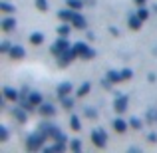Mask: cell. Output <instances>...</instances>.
I'll list each match as a JSON object with an SVG mask.
<instances>
[{
  "instance_id": "1",
  "label": "cell",
  "mask_w": 157,
  "mask_h": 153,
  "mask_svg": "<svg viewBox=\"0 0 157 153\" xmlns=\"http://www.w3.org/2000/svg\"><path fill=\"white\" fill-rule=\"evenodd\" d=\"M72 50L78 58H82V60H92V58H96V50H92V46H90L88 42L72 44Z\"/></svg>"
},
{
  "instance_id": "2",
  "label": "cell",
  "mask_w": 157,
  "mask_h": 153,
  "mask_svg": "<svg viewBox=\"0 0 157 153\" xmlns=\"http://www.w3.org/2000/svg\"><path fill=\"white\" fill-rule=\"evenodd\" d=\"M46 135L42 133V131H34L32 135H28V139H26V149H30V151H38V149H44V141H46Z\"/></svg>"
},
{
  "instance_id": "3",
  "label": "cell",
  "mask_w": 157,
  "mask_h": 153,
  "mask_svg": "<svg viewBox=\"0 0 157 153\" xmlns=\"http://www.w3.org/2000/svg\"><path fill=\"white\" fill-rule=\"evenodd\" d=\"M70 48H72V44H70L68 36H60V38H58L56 42L52 44V54H56V56H60L62 52L70 50Z\"/></svg>"
},
{
  "instance_id": "4",
  "label": "cell",
  "mask_w": 157,
  "mask_h": 153,
  "mask_svg": "<svg viewBox=\"0 0 157 153\" xmlns=\"http://www.w3.org/2000/svg\"><path fill=\"white\" fill-rule=\"evenodd\" d=\"M92 143L96 147H100V149H104L105 143H107V135L104 129H100V127H96V129L92 131Z\"/></svg>"
},
{
  "instance_id": "5",
  "label": "cell",
  "mask_w": 157,
  "mask_h": 153,
  "mask_svg": "<svg viewBox=\"0 0 157 153\" xmlns=\"http://www.w3.org/2000/svg\"><path fill=\"white\" fill-rule=\"evenodd\" d=\"M38 129L42 131V133L46 135L48 139H54L58 133H60V129H58V127L54 125V123H46V121H44V123H40V127H38Z\"/></svg>"
},
{
  "instance_id": "6",
  "label": "cell",
  "mask_w": 157,
  "mask_h": 153,
  "mask_svg": "<svg viewBox=\"0 0 157 153\" xmlns=\"http://www.w3.org/2000/svg\"><path fill=\"white\" fill-rule=\"evenodd\" d=\"M127 105H129V98H127V96H117L113 100V109L117 111V113H125Z\"/></svg>"
},
{
  "instance_id": "7",
  "label": "cell",
  "mask_w": 157,
  "mask_h": 153,
  "mask_svg": "<svg viewBox=\"0 0 157 153\" xmlns=\"http://www.w3.org/2000/svg\"><path fill=\"white\" fill-rule=\"evenodd\" d=\"M74 58H78V56L74 54V50H72V48H70V50L62 52L60 56H58V60H60V66L64 68V66H70V64H72V60H74Z\"/></svg>"
},
{
  "instance_id": "8",
  "label": "cell",
  "mask_w": 157,
  "mask_h": 153,
  "mask_svg": "<svg viewBox=\"0 0 157 153\" xmlns=\"http://www.w3.org/2000/svg\"><path fill=\"white\" fill-rule=\"evenodd\" d=\"M2 96L6 98L8 101H18V100H20V92H18L16 88H10V86L2 88Z\"/></svg>"
},
{
  "instance_id": "9",
  "label": "cell",
  "mask_w": 157,
  "mask_h": 153,
  "mask_svg": "<svg viewBox=\"0 0 157 153\" xmlns=\"http://www.w3.org/2000/svg\"><path fill=\"white\" fill-rule=\"evenodd\" d=\"M8 56H10L12 60H22V58L26 56V50H24V46H20V44H14V46L10 48V52H8Z\"/></svg>"
},
{
  "instance_id": "10",
  "label": "cell",
  "mask_w": 157,
  "mask_h": 153,
  "mask_svg": "<svg viewBox=\"0 0 157 153\" xmlns=\"http://www.w3.org/2000/svg\"><path fill=\"white\" fill-rule=\"evenodd\" d=\"M127 26H129L131 30H139V28L143 26V20L137 16V12H135V14H129V16H127Z\"/></svg>"
},
{
  "instance_id": "11",
  "label": "cell",
  "mask_w": 157,
  "mask_h": 153,
  "mask_svg": "<svg viewBox=\"0 0 157 153\" xmlns=\"http://www.w3.org/2000/svg\"><path fill=\"white\" fill-rule=\"evenodd\" d=\"M76 12L78 10H72V8H62V10L60 12H58V18H60L62 20V22H72V20H74V14H76Z\"/></svg>"
},
{
  "instance_id": "12",
  "label": "cell",
  "mask_w": 157,
  "mask_h": 153,
  "mask_svg": "<svg viewBox=\"0 0 157 153\" xmlns=\"http://www.w3.org/2000/svg\"><path fill=\"white\" fill-rule=\"evenodd\" d=\"M38 107H40L38 111L44 115V117H52V115H56V107H54L52 103H46V101H42Z\"/></svg>"
},
{
  "instance_id": "13",
  "label": "cell",
  "mask_w": 157,
  "mask_h": 153,
  "mask_svg": "<svg viewBox=\"0 0 157 153\" xmlns=\"http://www.w3.org/2000/svg\"><path fill=\"white\" fill-rule=\"evenodd\" d=\"M16 18H12V16H8V18H4L2 22H0V28H2V32H12L16 30Z\"/></svg>"
},
{
  "instance_id": "14",
  "label": "cell",
  "mask_w": 157,
  "mask_h": 153,
  "mask_svg": "<svg viewBox=\"0 0 157 153\" xmlns=\"http://www.w3.org/2000/svg\"><path fill=\"white\" fill-rule=\"evenodd\" d=\"M72 90H74V86L70 84V82H62L60 86H58V98H64V96H70L72 94Z\"/></svg>"
},
{
  "instance_id": "15",
  "label": "cell",
  "mask_w": 157,
  "mask_h": 153,
  "mask_svg": "<svg viewBox=\"0 0 157 153\" xmlns=\"http://www.w3.org/2000/svg\"><path fill=\"white\" fill-rule=\"evenodd\" d=\"M72 26H74V28H78V30H86L88 22H86V18L80 14V12H76V14H74V20H72Z\"/></svg>"
},
{
  "instance_id": "16",
  "label": "cell",
  "mask_w": 157,
  "mask_h": 153,
  "mask_svg": "<svg viewBox=\"0 0 157 153\" xmlns=\"http://www.w3.org/2000/svg\"><path fill=\"white\" fill-rule=\"evenodd\" d=\"M127 125H129V123H127L125 119H121V117H117V119H113V121H111V127H113L117 133H125V131H127Z\"/></svg>"
},
{
  "instance_id": "17",
  "label": "cell",
  "mask_w": 157,
  "mask_h": 153,
  "mask_svg": "<svg viewBox=\"0 0 157 153\" xmlns=\"http://www.w3.org/2000/svg\"><path fill=\"white\" fill-rule=\"evenodd\" d=\"M105 80L109 82V84H117V82H123V78H121V72H115V70H107Z\"/></svg>"
},
{
  "instance_id": "18",
  "label": "cell",
  "mask_w": 157,
  "mask_h": 153,
  "mask_svg": "<svg viewBox=\"0 0 157 153\" xmlns=\"http://www.w3.org/2000/svg\"><path fill=\"white\" fill-rule=\"evenodd\" d=\"M28 40H30L32 46H42V44H44V34H42V32H32Z\"/></svg>"
},
{
  "instance_id": "19",
  "label": "cell",
  "mask_w": 157,
  "mask_h": 153,
  "mask_svg": "<svg viewBox=\"0 0 157 153\" xmlns=\"http://www.w3.org/2000/svg\"><path fill=\"white\" fill-rule=\"evenodd\" d=\"M28 101H30L32 105H40V103L44 101V98H42L40 92H30V94H28Z\"/></svg>"
},
{
  "instance_id": "20",
  "label": "cell",
  "mask_w": 157,
  "mask_h": 153,
  "mask_svg": "<svg viewBox=\"0 0 157 153\" xmlns=\"http://www.w3.org/2000/svg\"><path fill=\"white\" fill-rule=\"evenodd\" d=\"M90 92H92V84H90V82H84V84L78 88V94H76V96L78 98H86Z\"/></svg>"
},
{
  "instance_id": "21",
  "label": "cell",
  "mask_w": 157,
  "mask_h": 153,
  "mask_svg": "<svg viewBox=\"0 0 157 153\" xmlns=\"http://www.w3.org/2000/svg\"><path fill=\"white\" fill-rule=\"evenodd\" d=\"M70 24H72V22H62L60 26L56 28L58 36H70V32H72V28H70Z\"/></svg>"
},
{
  "instance_id": "22",
  "label": "cell",
  "mask_w": 157,
  "mask_h": 153,
  "mask_svg": "<svg viewBox=\"0 0 157 153\" xmlns=\"http://www.w3.org/2000/svg\"><path fill=\"white\" fill-rule=\"evenodd\" d=\"M26 107H24V109H22V107H16V109H14V117L16 119H18V121L20 123H26Z\"/></svg>"
},
{
  "instance_id": "23",
  "label": "cell",
  "mask_w": 157,
  "mask_h": 153,
  "mask_svg": "<svg viewBox=\"0 0 157 153\" xmlns=\"http://www.w3.org/2000/svg\"><path fill=\"white\" fill-rule=\"evenodd\" d=\"M70 127H72L74 131H80L82 129V121H80V115L74 113L72 117H70Z\"/></svg>"
},
{
  "instance_id": "24",
  "label": "cell",
  "mask_w": 157,
  "mask_h": 153,
  "mask_svg": "<svg viewBox=\"0 0 157 153\" xmlns=\"http://www.w3.org/2000/svg\"><path fill=\"white\" fill-rule=\"evenodd\" d=\"M0 12H2V14H14L16 6H12V4H8V2H0Z\"/></svg>"
},
{
  "instance_id": "25",
  "label": "cell",
  "mask_w": 157,
  "mask_h": 153,
  "mask_svg": "<svg viewBox=\"0 0 157 153\" xmlns=\"http://www.w3.org/2000/svg\"><path fill=\"white\" fill-rule=\"evenodd\" d=\"M68 6L72 8V10H78V12H80L82 8H84V0H68Z\"/></svg>"
},
{
  "instance_id": "26",
  "label": "cell",
  "mask_w": 157,
  "mask_h": 153,
  "mask_svg": "<svg viewBox=\"0 0 157 153\" xmlns=\"http://www.w3.org/2000/svg\"><path fill=\"white\" fill-rule=\"evenodd\" d=\"M60 101H62V105H64V109H72V107H74V100L70 96L60 98Z\"/></svg>"
},
{
  "instance_id": "27",
  "label": "cell",
  "mask_w": 157,
  "mask_h": 153,
  "mask_svg": "<svg viewBox=\"0 0 157 153\" xmlns=\"http://www.w3.org/2000/svg\"><path fill=\"white\" fill-rule=\"evenodd\" d=\"M36 8H38L40 12H48L50 4H48V0H36Z\"/></svg>"
},
{
  "instance_id": "28",
  "label": "cell",
  "mask_w": 157,
  "mask_h": 153,
  "mask_svg": "<svg viewBox=\"0 0 157 153\" xmlns=\"http://www.w3.org/2000/svg\"><path fill=\"white\" fill-rule=\"evenodd\" d=\"M137 16H139V18L143 20V22H145V20L149 18V10H147L145 6H139V10H137Z\"/></svg>"
},
{
  "instance_id": "29",
  "label": "cell",
  "mask_w": 157,
  "mask_h": 153,
  "mask_svg": "<svg viewBox=\"0 0 157 153\" xmlns=\"http://www.w3.org/2000/svg\"><path fill=\"white\" fill-rule=\"evenodd\" d=\"M70 149L72 151H82V141L80 139H70Z\"/></svg>"
},
{
  "instance_id": "30",
  "label": "cell",
  "mask_w": 157,
  "mask_h": 153,
  "mask_svg": "<svg viewBox=\"0 0 157 153\" xmlns=\"http://www.w3.org/2000/svg\"><path fill=\"white\" fill-rule=\"evenodd\" d=\"M8 129H6V125H0V143H6L8 141Z\"/></svg>"
},
{
  "instance_id": "31",
  "label": "cell",
  "mask_w": 157,
  "mask_h": 153,
  "mask_svg": "<svg viewBox=\"0 0 157 153\" xmlns=\"http://www.w3.org/2000/svg\"><path fill=\"white\" fill-rule=\"evenodd\" d=\"M10 48H12L10 42H6V40H2V42H0V52H2V54H8V52H10Z\"/></svg>"
},
{
  "instance_id": "32",
  "label": "cell",
  "mask_w": 157,
  "mask_h": 153,
  "mask_svg": "<svg viewBox=\"0 0 157 153\" xmlns=\"http://www.w3.org/2000/svg\"><path fill=\"white\" fill-rule=\"evenodd\" d=\"M129 125L133 127V129H141V119H139V117H131L129 119Z\"/></svg>"
},
{
  "instance_id": "33",
  "label": "cell",
  "mask_w": 157,
  "mask_h": 153,
  "mask_svg": "<svg viewBox=\"0 0 157 153\" xmlns=\"http://www.w3.org/2000/svg\"><path fill=\"white\" fill-rule=\"evenodd\" d=\"M121 78L123 80H131V78H133V70H129V68L121 70Z\"/></svg>"
},
{
  "instance_id": "34",
  "label": "cell",
  "mask_w": 157,
  "mask_h": 153,
  "mask_svg": "<svg viewBox=\"0 0 157 153\" xmlns=\"http://www.w3.org/2000/svg\"><path fill=\"white\" fill-rule=\"evenodd\" d=\"M86 115H88L90 119H96L98 117V113L94 111V107H86Z\"/></svg>"
},
{
  "instance_id": "35",
  "label": "cell",
  "mask_w": 157,
  "mask_h": 153,
  "mask_svg": "<svg viewBox=\"0 0 157 153\" xmlns=\"http://www.w3.org/2000/svg\"><path fill=\"white\" fill-rule=\"evenodd\" d=\"M147 141H149V143H157V133H149V135H147Z\"/></svg>"
},
{
  "instance_id": "36",
  "label": "cell",
  "mask_w": 157,
  "mask_h": 153,
  "mask_svg": "<svg viewBox=\"0 0 157 153\" xmlns=\"http://www.w3.org/2000/svg\"><path fill=\"white\" fill-rule=\"evenodd\" d=\"M133 2L137 4V6H145V2H147V0H133Z\"/></svg>"
}]
</instances>
